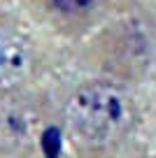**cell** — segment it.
Here are the masks:
<instances>
[{"label":"cell","mask_w":156,"mask_h":158,"mask_svg":"<svg viewBox=\"0 0 156 158\" xmlns=\"http://www.w3.org/2000/svg\"><path fill=\"white\" fill-rule=\"evenodd\" d=\"M142 112L131 86L110 77L77 84L61 105V126L79 158H114L140 128Z\"/></svg>","instance_id":"1"},{"label":"cell","mask_w":156,"mask_h":158,"mask_svg":"<svg viewBox=\"0 0 156 158\" xmlns=\"http://www.w3.org/2000/svg\"><path fill=\"white\" fill-rule=\"evenodd\" d=\"M89 60L100 70L102 77L131 84L154 72L156 65V23L140 12H121L98 28Z\"/></svg>","instance_id":"2"},{"label":"cell","mask_w":156,"mask_h":158,"mask_svg":"<svg viewBox=\"0 0 156 158\" xmlns=\"http://www.w3.org/2000/svg\"><path fill=\"white\" fill-rule=\"evenodd\" d=\"M126 10L124 0H28L30 16L61 37H82Z\"/></svg>","instance_id":"3"},{"label":"cell","mask_w":156,"mask_h":158,"mask_svg":"<svg viewBox=\"0 0 156 158\" xmlns=\"http://www.w3.org/2000/svg\"><path fill=\"white\" fill-rule=\"evenodd\" d=\"M40 51L19 28L0 23V95L28 86L40 72Z\"/></svg>","instance_id":"4"},{"label":"cell","mask_w":156,"mask_h":158,"mask_svg":"<svg viewBox=\"0 0 156 158\" xmlns=\"http://www.w3.org/2000/svg\"><path fill=\"white\" fill-rule=\"evenodd\" d=\"M154 74H156V65H154Z\"/></svg>","instance_id":"5"}]
</instances>
